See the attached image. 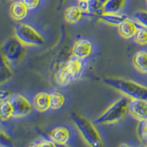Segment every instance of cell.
<instances>
[{
  "instance_id": "cell-1",
  "label": "cell",
  "mask_w": 147,
  "mask_h": 147,
  "mask_svg": "<svg viewBox=\"0 0 147 147\" xmlns=\"http://www.w3.org/2000/svg\"><path fill=\"white\" fill-rule=\"evenodd\" d=\"M103 82L106 85L120 92L130 99L147 100V87L134 81L119 77H106Z\"/></svg>"
},
{
  "instance_id": "cell-2",
  "label": "cell",
  "mask_w": 147,
  "mask_h": 147,
  "mask_svg": "<svg viewBox=\"0 0 147 147\" xmlns=\"http://www.w3.org/2000/svg\"><path fill=\"white\" fill-rule=\"evenodd\" d=\"M130 100L124 95L116 99L96 119L95 124L107 125L118 122L128 112Z\"/></svg>"
},
{
  "instance_id": "cell-3",
  "label": "cell",
  "mask_w": 147,
  "mask_h": 147,
  "mask_svg": "<svg viewBox=\"0 0 147 147\" xmlns=\"http://www.w3.org/2000/svg\"><path fill=\"white\" fill-rule=\"evenodd\" d=\"M71 119L88 145L93 147H101L103 146L100 135L90 121L77 113L71 114Z\"/></svg>"
},
{
  "instance_id": "cell-4",
  "label": "cell",
  "mask_w": 147,
  "mask_h": 147,
  "mask_svg": "<svg viewBox=\"0 0 147 147\" xmlns=\"http://www.w3.org/2000/svg\"><path fill=\"white\" fill-rule=\"evenodd\" d=\"M15 37L25 47H41L45 40L34 27L27 24L20 23L14 29Z\"/></svg>"
},
{
  "instance_id": "cell-5",
  "label": "cell",
  "mask_w": 147,
  "mask_h": 147,
  "mask_svg": "<svg viewBox=\"0 0 147 147\" xmlns=\"http://www.w3.org/2000/svg\"><path fill=\"white\" fill-rule=\"evenodd\" d=\"M25 46L21 43L16 37L7 39L2 46V56L9 63H19L25 54Z\"/></svg>"
},
{
  "instance_id": "cell-6",
  "label": "cell",
  "mask_w": 147,
  "mask_h": 147,
  "mask_svg": "<svg viewBox=\"0 0 147 147\" xmlns=\"http://www.w3.org/2000/svg\"><path fill=\"white\" fill-rule=\"evenodd\" d=\"M9 100L13 107V118H24L32 112V104L24 96L20 94H12Z\"/></svg>"
},
{
  "instance_id": "cell-7",
  "label": "cell",
  "mask_w": 147,
  "mask_h": 147,
  "mask_svg": "<svg viewBox=\"0 0 147 147\" xmlns=\"http://www.w3.org/2000/svg\"><path fill=\"white\" fill-rule=\"evenodd\" d=\"M128 113L138 121L147 120V100L140 99H131Z\"/></svg>"
},
{
  "instance_id": "cell-8",
  "label": "cell",
  "mask_w": 147,
  "mask_h": 147,
  "mask_svg": "<svg viewBox=\"0 0 147 147\" xmlns=\"http://www.w3.org/2000/svg\"><path fill=\"white\" fill-rule=\"evenodd\" d=\"M66 66L71 73L74 80L80 79L85 69V59H81L72 55L66 63Z\"/></svg>"
},
{
  "instance_id": "cell-9",
  "label": "cell",
  "mask_w": 147,
  "mask_h": 147,
  "mask_svg": "<svg viewBox=\"0 0 147 147\" xmlns=\"http://www.w3.org/2000/svg\"><path fill=\"white\" fill-rule=\"evenodd\" d=\"M92 44L87 39L77 40L72 47V55L81 59L87 58L91 54Z\"/></svg>"
},
{
  "instance_id": "cell-10",
  "label": "cell",
  "mask_w": 147,
  "mask_h": 147,
  "mask_svg": "<svg viewBox=\"0 0 147 147\" xmlns=\"http://www.w3.org/2000/svg\"><path fill=\"white\" fill-rule=\"evenodd\" d=\"M55 80L57 85L62 87L69 85V84L71 83L72 81L74 80L71 73L67 68L65 63L57 69V71L55 73Z\"/></svg>"
},
{
  "instance_id": "cell-11",
  "label": "cell",
  "mask_w": 147,
  "mask_h": 147,
  "mask_svg": "<svg viewBox=\"0 0 147 147\" xmlns=\"http://www.w3.org/2000/svg\"><path fill=\"white\" fill-rule=\"evenodd\" d=\"M138 27L136 24V22L132 19L127 18L118 26L119 32L122 38L129 39L134 38Z\"/></svg>"
},
{
  "instance_id": "cell-12",
  "label": "cell",
  "mask_w": 147,
  "mask_h": 147,
  "mask_svg": "<svg viewBox=\"0 0 147 147\" xmlns=\"http://www.w3.org/2000/svg\"><path fill=\"white\" fill-rule=\"evenodd\" d=\"M49 137L57 145H65L70 138V132L66 127H57L52 129Z\"/></svg>"
},
{
  "instance_id": "cell-13",
  "label": "cell",
  "mask_w": 147,
  "mask_h": 147,
  "mask_svg": "<svg viewBox=\"0 0 147 147\" xmlns=\"http://www.w3.org/2000/svg\"><path fill=\"white\" fill-rule=\"evenodd\" d=\"M29 9L21 0H16L10 7V14L16 21H22L26 18Z\"/></svg>"
},
{
  "instance_id": "cell-14",
  "label": "cell",
  "mask_w": 147,
  "mask_h": 147,
  "mask_svg": "<svg viewBox=\"0 0 147 147\" xmlns=\"http://www.w3.org/2000/svg\"><path fill=\"white\" fill-rule=\"evenodd\" d=\"M34 106L38 111L44 113L51 108L50 94L45 92L38 93L34 97Z\"/></svg>"
},
{
  "instance_id": "cell-15",
  "label": "cell",
  "mask_w": 147,
  "mask_h": 147,
  "mask_svg": "<svg viewBox=\"0 0 147 147\" xmlns=\"http://www.w3.org/2000/svg\"><path fill=\"white\" fill-rule=\"evenodd\" d=\"M99 18L102 22L112 26H119L122 22L128 18L125 14L121 13H101Z\"/></svg>"
},
{
  "instance_id": "cell-16",
  "label": "cell",
  "mask_w": 147,
  "mask_h": 147,
  "mask_svg": "<svg viewBox=\"0 0 147 147\" xmlns=\"http://www.w3.org/2000/svg\"><path fill=\"white\" fill-rule=\"evenodd\" d=\"M133 65L139 72L147 74V52L140 50L136 52L132 59Z\"/></svg>"
},
{
  "instance_id": "cell-17",
  "label": "cell",
  "mask_w": 147,
  "mask_h": 147,
  "mask_svg": "<svg viewBox=\"0 0 147 147\" xmlns=\"http://www.w3.org/2000/svg\"><path fill=\"white\" fill-rule=\"evenodd\" d=\"M83 12L77 6H71L65 10L64 18L67 22L70 24H76L80 20Z\"/></svg>"
},
{
  "instance_id": "cell-18",
  "label": "cell",
  "mask_w": 147,
  "mask_h": 147,
  "mask_svg": "<svg viewBox=\"0 0 147 147\" xmlns=\"http://www.w3.org/2000/svg\"><path fill=\"white\" fill-rule=\"evenodd\" d=\"M126 0H108L103 5L102 12L109 13H120L124 8Z\"/></svg>"
},
{
  "instance_id": "cell-19",
  "label": "cell",
  "mask_w": 147,
  "mask_h": 147,
  "mask_svg": "<svg viewBox=\"0 0 147 147\" xmlns=\"http://www.w3.org/2000/svg\"><path fill=\"white\" fill-rule=\"evenodd\" d=\"M9 64L10 63L5 60V57L2 56L0 65V82L2 85L10 80L13 75Z\"/></svg>"
},
{
  "instance_id": "cell-20",
  "label": "cell",
  "mask_w": 147,
  "mask_h": 147,
  "mask_svg": "<svg viewBox=\"0 0 147 147\" xmlns=\"http://www.w3.org/2000/svg\"><path fill=\"white\" fill-rule=\"evenodd\" d=\"M50 94V105L52 110H59L65 103V96L61 93L55 91Z\"/></svg>"
},
{
  "instance_id": "cell-21",
  "label": "cell",
  "mask_w": 147,
  "mask_h": 147,
  "mask_svg": "<svg viewBox=\"0 0 147 147\" xmlns=\"http://www.w3.org/2000/svg\"><path fill=\"white\" fill-rule=\"evenodd\" d=\"M13 107L10 100L2 101L0 105V115L2 121H7L13 118Z\"/></svg>"
},
{
  "instance_id": "cell-22",
  "label": "cell",
  "mask_w": 147,
  "mask_h": 147,
  "mask_svg": "<svg viewBox=\"0 0 147 147\" xmlns=\"http://www.w3.org/2000/svg\"><path fill=\"white\" fill-rule=\"evenodd\" d=\"M136 133L140 142L144 145L147 146V120L140 121L138 122Z\"/></svg>"
},
{
  "instance_id": "cell-23",
  "label": "cell",
  "mask_w": 147,
  "mask_h": 147,
  "mask_svg": "<svg viewBox=\"0 0 147 147\" xmlns=\"http://www.w3.org/2000/svg\"><path fill=\"white\" fill-rule=\"evenodd\" d=\"M103 5L99 0H88L87 13L100 14L102 13Z\"/></svg>"
},
{
  "instance_id": "cell-24",
  "label": "cell",
  "mask_w": 147,
  "mask_h": 147,
  "mask_svg": "<svg viewBox=\"0 0 147 147\" xmlns=\"http://www.w3.org/2000/svg\"><path fill=\"white\" fill-rule=\"evenodd\" d=\"M134 40L138 44L144 46L147 44V28L140 27L138 29L136 35L134 36Z\"/></svg>"
},
{
  "instance_id": "cell-25",
  "label": "cell",
  "mask_w": 147,
  "mask_h": 147,
  "mask_svg": "<svg viewBox=\"0 0 147 147\" xmlns=\"http://www.w3.org/2000/svg\"><path fill=\"white\" fill-rule=\"evenodd\" d=\"M133 18L139 25L147 28V10L137 11L133 15Z\"/></svg>"
},
{
  "instance_id": "cell-26",
  "label": "cell",
  "mask_w": 147,
  "mask_h": 147,
  "mask_svg": "<svg viewBox=\"0 0 147 147\" xmlns=\"http://www.w3.org/2000/svg\"><path fill=\"white\" fill-rule=\"evenodd\" d=\"M30 146H57L58 145L55 142H54L52 139L47 140V139L43 138L38 141H37L36 143L30 144Z\"/></svg>"
},
{
  "instance_id": "cell-27",
  "label": "cell",
  "mask_w": 147,
  "mask_h": 147,
  "mask_svg": "<svg viewBox=\"0 0 147 147\" xmlns=\"http://www.w3.org/2000/svg\"><path fill=\"white\" fill-rule=\"evenodd\" d=\"M21 1L25 5L29 10H33L36 8L40 2V0H21Z\"/></svg>"
},
{
  "instance_id": "cell-28",
  "label": "cell",
  "mask_w": 147,
  "mask_h": 147,
  "mask_svg": "<svg viewBox=\"0 0 147 147\" xmlns=\"http://www.w3.org/2000/svg\"><path fill=\"white\" fill-rule=\"evenodd\" d=\"M12 94L7 90H1V94H0V98H1V102L2 101L7 100L10 99Z\"/></svg>"
},
{
  "instance_id": "cell-29",
  "label": "cell",
  "mask_w": 147,
  "mask_h": 147,
  "mask_svg": "<svg viewBox=\"0 0 147 147\" xmlns=\"http://www.w3.org/2000/svg\"><path fill=\"white\" fill-rule=\"evenodd\" d=\"M78 7L82 10L83 13H87L88 1H79Z\"/></svg>"
},
{
  "instance_id": "cell-30",
  "label": "cell",
  "mask_w": 147,
  "mask_h": 147,
  "mask_svg": "<svg viewBox=\"0 0 147 147\" xmlns=\"http://www.w3.org/2000/svg\"><path fill=\"white\" fill-rule=\"evenodd\" d=\"M99 1H100V2L102 4V5H105V4L106 3V2H107V1H108V0H99Z\"/></svg>"
},
{
  "instance_id": "cell-31",
  "label": "cell",
  "mask_w": 147,
  "mask_h": 147,
  "mask_svg": "<svg viewBox=\"0 0 147 147\" xmlns=\"http://www.w3.org/2000/svg\"><path fill=\"white\" fill-rule=\"evenodd\" d=\"M58 1H59V3H60V5H63V4L65 2V0H58Z\"/></svg>"
},
{
  "instance_id": "cell-32",
  "label": "cell",
  "mask_w": 147,
  "mask_h": 147,
  "mask_svg": "<svg viewBox=\"0 0 147 147\" xmlns=\"http://www.w3.org/2000/svg\"><path fill=\"white\" fill-rule=\"evenodd\" d=\"M78 1H88V0H78Z\"/></svg>"
},
{
  "instance_id": "cell-33",
  "label": "cell",
  "mask_w": 147,
  "mask_h": 147,
  "mask_svg": "<svg viewBox=\"0 0 147 147\" xmlns=\"http://www.w3.org/2000/svg\"><path fill=\"white\" fill-rule=\"evenodd\" d=\"M146 3H147V0H146Z\"/></svg>"
}]
</instances>
